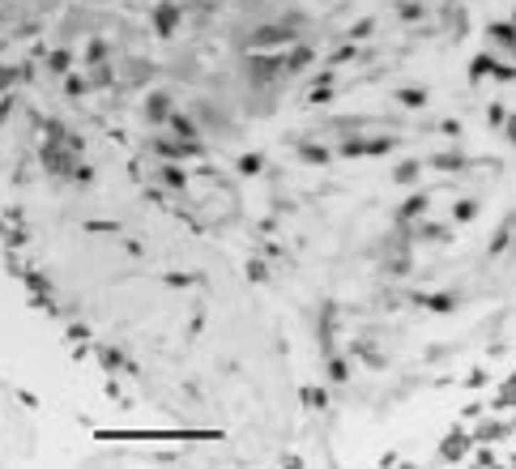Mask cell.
Listing matches in <instances>:
<instances>
[{"mask_svg": "<svg viewBox=\"0 0 516 469\" xmlns=\"http://www.w3.org/2000/svg\"><path fill=\"white\" fill-rule=\"evenodd\" d=\"M154 21H158V30L167 34V30H175V21H179V13H175L171 4H158V13H154Z\"/></svg>", "mask_w": 516, "mask_h": 469, "instance_id": "obj_2", "label": "cell"}, {"mask_svg": "<svg viewBox=\"0 0 516 469\" xmlns=\"http://www.w3.org/2000/svg\"><path fill=\"white\" fill-rule=\"evenodd\" d=\"M252 43H260V47H278V43H290V34H286L282 26H265V30H256Z\"/></svg>", "mask_w": 516, "mask_h": 469, "instance_id": "obj_1", "label": "cell"}]
</instances>
